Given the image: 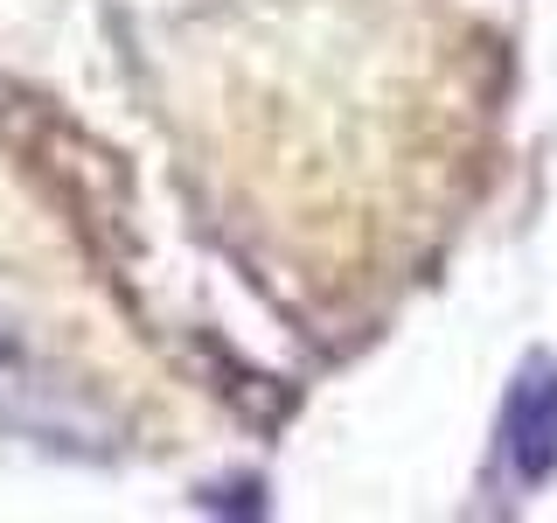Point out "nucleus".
I'll return each instance as SVG.
<instances>
[{"mask_svg": "<svg viewBox=\"0 0 557 523\" xmlns=\"http://www.w3.org/2000/svg\"><path fill=\"white\" fill-rule=\"evenodd\" d=\"M509 467L516 482H544L557 467V377L530 370L509 391Z\"/></svg>", "mask_w": 557, "mask_h": 523, "instance_id": "f257e3e1", "label": "nucleus"}]
</instances>
